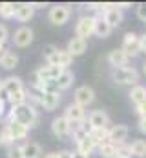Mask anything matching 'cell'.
I'll use <instances>...</instances> for the list:
<instances>
[{"label":"cell","mask_w":146,"mask_h":158,"mask_svg":"<svg viewBox=\"0 0 146 158\" xmlns=\"http://www.w3.org/2000/svg\"><path fill=\"white\" fill-rule=\"evenodd\" d=\"M139 72L132 66H124V68H115L111 70V81L117 83V85H130V86H135L139 85Z\"/></svg>","instance_id":"cell-2"},{"label":"cell","mask_w":146,"mask_h":158,"mask_svg":"<svg viewBox=\"0 0 146 158\" xmlns=\"http://www.w3.org/2000/svg\"><path fill=\"white\" fill-rule=\"evenodd\" d=\"M59 158H73L71 151H59Z\"/></svg>","instance_id":"cell-40"},{"label":"cell","mask_w":146,"mask_h":158,"mask_svg":"<svg viewBox=\"0 0 146 158\" xmlns=\"http://www.w3.org/2000/svg\"><path fill=\"white\" fill-rule=\"evenodd\" d=\"M31 4H33V7H35V9H44V7H46V4H44V2H31Z\"/></svg>","instance_id":"cell-43"},{"label":"cell","mask_w":146,"mask_h":158,"mask_svg":"<svg viewBox=\"0 0 146 158\" xmlns=\"http://www.w3.org/2000/svg\"><path fill=\"white\" fill-rule=\"evenodd\" d=\"M20 90H26L24 81H22L20 77H17V76H9V77L2 79V92H0V98L7 99L11 94L20 92Z\"/></svg>","instance_id":"cell-6"},{"label":"cell","mask_w":146,"mask_h":158,"mask_svg":"<svg viewBox=\"0 0 146 158\" xmlns=\"http://www.w3.org/2000/svg\"><path fill=\"white\" fill-rule=\"evenodd\" d=\"M57 52H59V46H55V44H44V48H42V55L46 61H49Z\"/></svg>","instance_id":"cell-32"},{"label":"cell","mask_w":146,"mask_h":158,"mask_svg":"<svg viewBox=\"0 0 146 158\" xmlns=\"http://www.w3.org/2000/svg\"><path fill=\"white\" fill-rule=\"evenodd\" d=\"M104 20L108 22L110 26H111V30H113V28H117V26L122 24L124 13L119 9L117 4H104Z\"/></svg>","instance_id":"cell-11"},{"label":"cell","mask_w":146,"mask_h":158,"mask_svg":"<svg viewBox=\"0 0 146 158\" xmlns=\"http://www.w3.org/2000/svg\"><path fill=\"white\" fill-rule=\"evenodd\" d=\"M64 70L59 68V66H53V64H46V66H40L35 70V81L36 83H48V81H55L62 74Z\"/></svg>","instance_id":"cell-9"},{"label":"cell","mask_w":146,"mask_h":158,"mask_svg":"<svg viewBox=\"0 0 146 158\" xmlns=\"http://www.w3.org/2000/svg\"><path fill=\"white\" fill-rule=\"evenodd\" d=\"M11 107H18V105H24V103H29V99H28V92L26 90H20V92H15V94H11L7 99H6Z\"/></svg>","instance_id":"cell-28"},{"label":"cell","mask_w":146,"mask_h":158,"mask_svg":"<svg viewBox=\"0 0 146 158\" xmlns=\"http://www.w3.org/2000/svg\"><path fill=\"white\" fill-rule=\"evenodd\" d=\"M97 153H99L101 158H115L117 156V145L111 143L110 140H106L104 143H101V145L97 147Z\"/></svg>","instance_id":"cell-26"},{"label":"cell","mask_w":146,"mask_h":158,"mask_svg":"<svg viewBox=\"0 0 146 158\" xmlns=\"http://www.w3.org/2000/svg\"><path fill=\"white\" fill-rule=\"evenodd\" d=\"M73 59L70 53H68V50H60L59 48V52L48 61V64H53V66H59V68H62V70H68V66L73 63Z\"/></svg>","instance_id":"cell-17"},{"label":"cell","mask_w":146,"mask_h":158,"mask_svg":"<svg viewBox=\"0 0 146 158\" xmlns=\"http://www.w3.org/2000/svg\"><path fill=\"white\" fill-rule=\"evenodd\" d=\"M66 50H68V53H70L71 57H79V55H82V53L88 50V40L75 35L73 39H70L68 46H66Z\"/></svg>","instance_id":"cell-20"},{"label":"cell","mask_w":146,"mask_h":158,"mask_svg":"<svg viewBox=\"0 0 146 158\" xmlns=\"http://www.w3.org/2000/svg\"><path fill=\"white\" fill-rule=\"evenodd\" d=\"M20 153H22V158H42L44 156L42 147L36 142H24L20 145Z\"/></svg>","instance_id":"cell-21"},{"label":"cell","mask_w":146,"mask_h":158,"mask_svg":"<svg viewBox=\"0 0 146 158\" xmlns=\"http://www.w3.org/2000/svg\"><path fill=\"white\" fill-rule=\"evenodd\" d=\"M0 147H2V138H0Z\"/></svg>","instance_id":"cell-49"},{"label":"cell","mask_w":146,"mask_h":158,"mask_svg":"<svg viewBox=\"0 0 146 158\" xmlns=\"http://www.w3.org/2000/svg\"><path fill=\"white\" fill-rule=\"evenodd\" d=\"M73 81H75V74L71 70H64L59 77L55 79V86L59 88V92H62V90H68L71 86Z\"/></svg>","instance_id":"cell-24"},{"label":"cell","mask_w":146,"mask_h":158,"mask_svg":"<svg viewBox=\"0 0 146 158\" xmlns=\"http://www.w3.org/2000/svg\"><path fill=\"white\" fill-rule=\"evenodd\" d=\"M73 158H90V156H86V155H82L79 151H73Z\"/></svg>","instance_id":"cell-44"},{"label":"cell","mask_w":146,"mask_h":158,"mask_svg":"<svg viewBox=\"0 0 146 158\" xmlns=\"http://www.w3.org/2000/svg\"><path fill=\"white\" fill-rule=\"evenodd\" d=\"M17 11V4L13 2H0V17L2 19H13Z\"/></svg>","instance_id":"cell-31"},{"label":"cell","mask_w":146,"mask_h":158,"mask_svg":"<svg viewBox=\"0 0 146 158\" xmlns=\"http://www.w3.org/2000/svg\"><path fill=\"white\" fill-rule=\"evenodd\" d=\"M141 52H146V33L141 35Z\"/></svg>","instance_id":"cell-42"},{"label":"cell","mask_w":146,"mask_h":158,"mask_svg":"<svg viewBox=\"0 0 146 158\" xmlns=\"http://www.w3.org/2000/svg\"><path fill=\"white\" fill-rule=\"evenodd\" d=\"M4 50H6V48H4V44H0V55L4 53Z\"/></svg>","instance_id":"cell-46"},{"label":"cell","mask_w":146,"mask_h":158,"mask_svg":"<svg viewBox=\"0 0 146 158\" xmlns=\"http://www.w3.org/2000/svg\"><path fill=\"white\" fill-rule=\"evenodd\" d=\"M139 131L146 134V118H139Z\"/></svg>","instance_id":"cell-39"},{"label":"cell","mask_w":146,"mask_h":158,"mask_svg":"<svg viewBox=\"0 0 146 158\" xmlns=\"http://www.w3.org/2000/svg\"><path fill=\"white\" fill-rule=\"evenodd\" d=\"M4 129L7 131V134L11 136V140H13L15 143H17V142H20V140H26V138H28V134H29V129H28L26 125L18 123V121H9V119H6Z\"/></svg>","instance_id":"cell-10"},{"label":"cell","mask_w":146,"mask_h":158,"mask_svg":"<svg viewBox=\"0 0 146 158\" xmlns=\"http://www.w3.org/2000/svg\"><path fill=\"white\" fill-rule=\"evenodd\" d=\"M128 61H130V57L126 55V52H124L122 48H115V50H111L108 53V63L113 70H115V68H124V66H128Z\"/></svg>","instance_id":"cell-15"},{"label":"cell","mask_w":146,"mask_h":158,"mask_svg":"<svg viewBox=\"0 0 146 158\" xmlns=\"http://www.w3.org/2000/svg\"><path fill=\"white\" fill-rule=\"evenodd\" d=\"M93 101H95V90L90 85H80L73 94V103H77V105H80L84 109L90 107Z\"/></svg>","instance_id":"cell-4"},{"label":"cell","mask_w":146,"mask_h":158,"mask_svg":"<svg viewBox=\"0 0 146 158\" xmlns=\"http://www.w3.org/2000/svg\"><path fill=\"white\" fill-rule=\"evenodd\" d=\"M95 149H97V147H95V143L91 142V138H90V136H86V138H82V140H79V142H77V151H79V153H82V155H86V156H90Z\"/></svg>","instance_id":"cell-27"},{"label":"cell","mask_w":146,"mask_h":158,"mask_svg":"<svg viewBox=\"0 0 146 158\" xmlns=\"http://www.w3.org/2000/svg\"><path fill=\"white\" fill-rule=\"evenodd\" d=\"M7 119L9 121H18L22 125H26L28 129H31L38 123V112H36L33 103H24V105H18V107H11V110L7 112Z\"/></svg>","instance_id":"cell-1"},{"label":"cell","mask_w":146,"mask_h":158,"mask_svg":"<svg viewBox=\"0 0 146 158\" xmlns=\"http://www.w3.org/2000/svg\"><path fill=\"white\" fill-rule=\"evenodd\" d=\"M86 119H88V123H90L91 129H110L111 127V119H110L108 112L102 110V109L91 110Z\"/></svg>","instance_id":"cell-7"},{"label":"cell","mask_w":146,"mask_h":158,"mask_svg":"<svg viewBox=\"0 0 146 158\" xmlns=\"http://www.w3.org/2000/svg\"><path fill=\"white\" fill-rule=\"evenodd\" d=\"M130 101H132L135 107L141 105L143 101H146V86H143V85L132 86V90H130Z\"/></svg>","instance_id":"cell-25"},{"label":"cell","mask_w":146,"mask_h":158,"mask_svg":"<svg viewBox=\"0 0 146 158\" xmlns=\"http://www.w3.org/2000/svg\"><path fill=\"white\" fill-rule=\"evenodd\" d=\"M70 17H71V9L66 4H55V6H51L49 7V13H48V19H49V22L53 26L66 24L70 20Z\"/></svg>","instance_id":"cell-3"},{"label":"cell","mask_w":146,"mask_h":158,"mask_svg":"<svg viewBox=\"0 0 146 158\" xmlns=\"http://www.w3.org/2000/svg\"><path fill=\"white\" fill-rule=\"evenodd\" d=\"M4 116H6V99L0 98V118H4Z\"/></svg>","instance_id":"cell-38"},{"label":"cell","mask_w":146,"mask_h":158,"mask_svg":"<svg viewBox=\"0 0 146 158\" xmlns=\"http://www.w3.org/2000/svg\"><path fill=\"white\" fill-rule=\"evenodd\" d=\"M33 37H35V33H33L31 28L20 26V28H17L15 33H13V44H15L17 48H28V46L33 42Z\"/></svg>","instance_id":"cell-12"},{"label":"cell","mask_w":146,"mask_h":158,"mask_svg":"<svg viewBox=\"0 0 146 158\" xmlns=\"http://www.w3.org/2000/svg\"><path fill=\"white\" fill-rule=\"evenodd\" d=\"M115 158H126V156H115Z\"/></svg>","instance_id":"cell-50"},{"label":"cell","mask_w":146,"mask_h":158,"mask_svg":"<svg viewBox=\"0 0 146 158\" xmlns=\"http://www.w3.org/2000/svg\"><path fill=\"white\" fill-rule=\"evenodd\" d=\"M9 37V30H7V26L6 24H0V44H4L6 40Z\"/></svg>","instance_id":"cell-35"},{"label":"cell","mask_w":146,"mask_h":158,"mask_svg":"<svg viewBox=\"0 0 146 158\" xmlns=\"http://www.w3.org/2000/svg\"><path fill=\"white\" fill-rule=\"evenodd\" d=\"M35 15V7L31 2H22V4H17V11H15V19L18 22H28L31 20Z\"/></svg>","instance_id":"cell-18"},{"label":"cell","mask_w":146,"mask_h":158,"mask_svg":"<svg viewBox=\"0 0 146 158\" xmlns=\"http://www.w3.org/2000/svg\"><path fill=\"white\" fill-rule=\"evenodd\" d=\"M7 158H22V153H20V145H13L7 149Z\"/></svg>","instance_id":"cell-34"},{"label":"cell","mask_w":146,"mask_h":158,"mask_svg":"<svg viewBox=\"0 0 146 158\" xmlns=\"http://www.w3.org/2000/svg\"><path fill=\"white\" fill-rule=\"evenodd\" d=\"M90 138H91V142L95 143V147H99L101 143H104V142L108 140V129H91Z\"/></svg>","instance_id":"cell-29"},{"label":"cell","mask_w":146,"mask_h":158,"mask_svg":"<svg viewBox=\"0 0 146 158\" xmlns=\"http://www.w3.org/2000/svg\"><path fill=\"white\" fill-rule=\"evenodd\" d=\"M117 6H119V9H121V11H122V9H130V7H132V4H130V2H122V4H117Z\"/></svg>","instance_id":"cell-41"},{"label":"cell","mask_w":146,"mask_h":158,"mask_svg":"<svg viewBox=\"0 0 146 158\" xmlns=\"http://www.w3.org/2000/svg\"><path fill=\"white\" fill-rule=\"evenodd\" d=\"M111 33V26L104 20V15H95V28H93V35H97L99 39H106Z\"/></svg>","instance_id":"cell-22"},{"label":"cell","mask_w":146,"mask_h":158,"mask_svg":"<svg viewBox=\"0 0 146 158\" xmlns=\"http://www.w3.org/2000/svg\"><path fill=\"white\" fill-rule=\"evenodd\" d=\"M93 28H95V15H82L75 24V33L77 37L88 40L90 35H93Z\"/></svg>","instance_id":"cell-5"},{"label":"cell","mask_w":146,"mask_h":158,"mask_svg":"<svg viewBox=\"0 0 146 158\" xmlns=\"http://www.w3.org/2000/svg\"><path fill=\"white\" fill-rule=\"evenodd\" d=\"M117 156L132 158V149H130V143H121V145H117Z\"/></svg>","instance_id":"cell-33"},{"label":"cell","mask_w":146,"mask_h":158,"mask_svg":"<svg viewBox=\"0 0 146 158\" xmlns=\"http://www.w3.org/2000/svg\"><path fill=\"white\" fill-rule=\"evenodd\" d=\"M0 92H2V79H0Z\"/></svg>","instance_id":"cell-48"},{"label":"cell","mask_w":146,"mask_h":158,"mask_svg":"<svg viewBox=\"0 0 146 158\" xmlns=\"http://www.w3.org/2000/svg\"><path fill=\"white\" fill-rule=\"evenodd\" d=\"M143 70H144V74H146V63H144V64H143Z\"/></svg>","instance_id":"cell-47"},{"label":"cell","mask_w":146,"mask_h":158,"mask_svg":"<svg viewBox=\"0 0 146 158\" xmlns=\"http://www.w3.org/2000/svg\"><path fill=\"white\" fill-rule=\"evenodd\" d=\"M51 132L57 138H68V136H71L70 121L64 118V116H57V118L51 121Z\"/></svg>","instance_id":"cell-14"},{"label":"cell","mask_w":146,"mask_h":158,"mask_svg":"<svg viewBox=\"0 0 146 158\" xmlns=\"http://www.w3.org/2000/svg\"><path fill=\"white\" fill-rule=\"evenodd\" d=\"M64 118L68 119L70 123H79V121H86L88 116H86L84 107L77 105V103H70L66 107V110H64Z\"/></svg>","instance_id":"cell-16"},{"label":"cell","mask_w":146,"mask_h":158,"mask_svg":"<svg viewBox=\"0 0 146 158\" xmlns=\"http://www.w3.org/2000/svg\"><path fill=\"white\" fill-rule=\"evenodd\" d=\"M17 64H18V55L11 50H4V53L0 55V66L4 70H13L17 68Z\"/></svg>","instance_id":"cell-23"},{"label":"cell","mask_w":146,"mask_h":158,"mask_svg":"<svg viewBox=\"0 0 146 158\" xmlns=\"http://www.w3.org/2000/svg\"><path fill=\"white\" fill-rule=\"evenodd\" d=\"M42 158H59V153H48V155H44Z\"/></svg>","instance_id":"cell-45"},{"label":"cell","mask_w":146,"mask_h":158,"mask_svg":"<svg viewBox=\"0 0 146 158\" xmlns=\"http://www.w3.org/2000/svg\"><path fill=\"white\" fill-rule=\"evenodd\" d=\"M130 149H132V156H146V140H133L130 143Z\"/></svg>","instance_id":"cell-30"},{"label":"cell","mask_w":146,"mask_h":158,"mask_svg":"<svg viewBox=\"0 0 146 158\" xmlns=\"http://www.w3.org/2000/svg\"><path fill=\"white\" fill-rule=\"evenodd\" d=\"M137 114H139V118H146V101L137 105Z\"/></svg>","instance_id":"cell-37"},{"label":"cell","mask_w":146,"mask_h":158,"mask_svg":"<svg viewBox=\"0 0 146 158\" xmlns=\"http://www.w3.org/2000/svg\"><path fill=\"white\" fill-rule=\"evenodd\" d=\"M137 17H139L143 22H146V4H139V6H137Z\"/></svg>","instance_id":"cell-36"},{"label":"cell","mask_w":146,"mask_h":158,"mask_svg":"<svg viewBox=\"0 0 146 158\" xmlns=\"http://www.w3.org/2000/svg\"><path fill=\"white\" fill-rule=\"evenodd\" d=\"M121 48L126 52L128 57L139 55V53H141V37H139L137 33H133V31H128V33L124 35V39H122V46H121Z\"/></svg>","instance_id":"cell-8"},{"label":"cell","mask_w":146,"mask_h":158,"mask_svg":"<svg viewBox=\"0 0 146 158\" xmlns=\"http://www.w3.org/2000/svg\"><path fill=\"white\" fill-rule=\"evenodd\" d=\"M60 99H62V96H60V92H44V96H42V99H40V107L44 109V110H55L57 107H59V103H60Z\"/></svg>","instance_id":"cell-19"},{"label":"cell","mask_w":146,"mask_h":158,"mask_svg":"<svg viewBox=\"0 0 146 158\" xmlns=\"http://www.w3.org/2000/svg\"><path fill=\"white\" fill-rule=\"evenodd\" d=\"M128 134H130V129L126 125H111L108 129V140L111 143H115V145L126 143Z\"/></svg>","instance_id":"cell-13"}]
</instances>
